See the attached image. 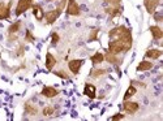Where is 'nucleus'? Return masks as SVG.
Listing matches in <instances>:
<instances>
[{
	"instance_id": "nucleus-1",
	"label": "nucleus",
	"mask_w": 163,
	"mask_h": 121,
	"mask_svg": "<svg viewBox=\"0 0 163 121\" xmlns=\"http://www.w3.org/2000/svg\"><path fill=\"white\" fill-rule=\"evenodd\" d=\"M108 37L121 40V42L124 43L125 51L131 50V47H132V34L125 26H119V27L112 29V30L108 33Z\"/></svg>"
},
{
	"instance_id": "nucleus-2",
	"label": "nucleus",
	"mask_w": 163,
	"mask_h": 121,
	"mask_svg": "<svg viewBox=\"0 0 163 121\" xmlns=\"http://www.w3.org/2000/svg\"><path fill=\"white\" fill-rule=\"evenodd\" d=\"M121 51H125V47H124V43L121 42V40L119 39H114L110 42L108 44V52H111V54H119L121 52Z\"/></svg>"
},
{
	"instance_id": "nucleus-3",
	"label": "nucleus",
	"mask_w": 163,
	"mask_h": 121,
	"mask_svg": "<svg viewBox=\"0 0 163 121\" xmlns=\"http://www.w3.org/2000/svg\"><path fill=\"white\" fill-rule=\"evenodd\" d=\"M31 3L33 0H20L19 4H17V9H16V14L20 16L25 12V10H27L29 8L31 7Z\"/></svg>"
},
{
	"instance_id": "nucleus-4",
	"label": "nucleus",
	"mask_w": 163,
	"mask_h": 121,
	"mask_svg": "<svg viewBox=\"0 0 163 121\" xmlns=\"http://www.w3.org/2000/svg\"><path fill=\"white\" fill-rule=\"evenodd\" d=\"M67 13L68 14H72V16L80 14V7H78V4L76 3V0H69V2H68Z\"/></svg>"
},
{
	"instance_id": "nucleus-5",
	"label": "nucleus",
	"mask_w": 163,
	"mask_h": 121,
	"mask_svg": "<svg viewBox=\"0 0 163 121\" xmlns=\"http://www.w3.org/2000/svg\"><path fill=\"white\" fill-rule=\"evenodd\" d=\"M61 13V9H54V10H48L47 13H46V20H47L48 24H54V22L56 21V18L60 16Z\"/></svg>"
},
{
	"instance_id": "nucleus-6",
	"label": "nucleus",
	"mask_w": 163,
	"mask_h": 121,
	"mask_svg": "<svg viewBox=\"0 0 163 121\" xmlns=\"http://www.w3.org/2000/svg\"><path fill=\"white\" fill-rule=\"evenodd\" d=\"M159 3H161V0H145V7H146V10L150 14H153L155 12L157 7L159 5Z\"/></svg>"
},
{
	"instance_id": "nucleus-7",
	"label": "nucleus",
	"mask_w": 163,
	"mask_h": 121,
	"mask_svg": "<svg viewBox=\"0 0 163 121\" xmlns=\"http://www.w3.org/2000/svg\"><path fill=\"white\" fill-rule=\"evenodd\" d=\"M9 9H10V3L5 5L4 3H0V20L8 18L9 17Z\"/></svg>"
},
{
	"instance_id": "nucleus-8",
	"label": "nucleus",
	"mask_w": 163,
	"mask_h": 121,
	"mask_svg": "<svg viewBox=\"0 0 163 121\" xmlns=\"http://www.w3.org/2000/svg\"><path fill=\"white\" fill-rule=\"evenodd\" d=\"M42 95H44L46 98H54L57 95V90L54 87H50V86H46L42 90Z\"/></svg>"
},
{
	"instance_id": "nucleus-9",
	"label": "nucleus",
	"mask_w": 163,
	"mask_h": 121,
	"mask_svg": "<svg viewBox=\"0 0 163 121\" xmlns=\"http://www.w3.org/2000/svg\"><path fill=\"white\" fill-rule=\"evenodd\" d=\"M84 94L86 96H89L90 99H94V98H95V86L88 83L85 86V89H84Z\"/></svg>"
},
{
	"instance_id": "nucleus-10",
	"label": "nucleus",
	"mask_w": 163,
	"mask_h": 121,
	"mask_svg": "<svg viewBox=\"0 0 163 121\" xmlns=\"http://www.w3.org/2000/svg\"><path fill=\"white\" fill-rule=\"evenodd\" d=\"M68 65H69V69H71L73 73H78L81 65H82V60H72V61L68 63Z\"/></svg>"
},
{
	"instance_id": "nucleus-11",
	"label": "nucleus",
	"mask_w": 163,
	"mask_h": 121,
	"mask_svg": "<svg viewBox=\"0 0 163 121\" xmlns=\"http://www.w3.org/2000/svg\"><path fill=\"white\" fill-rule=\"evenodd\" d=\"M124 109L127 112H129V113H135L138 109V104L135 103V102H125L124 103Z\"/></svg>"
},
{
	"instance_id": "nucleus-12",
	"label": "nucleus",
	"mask_w": 163,
	"mask_h": 121,
	"mask_svg": "<svg viewBox=\"0 0 163 121\" xmlns=\"http://www.w3.org/2000/svg\"><path fill=\"white\" fill-rule=\"evenodd\" d=\"M55 64H56L55 57L52 56L51 54H47V55H46V68H47L48 71H51V69L55 67Z\"/></svg>"
},
{
	"instance_id": "nucleus-13",
	"label": "nucleus",
	"mask_w": 163,
	"mask_h": 121,
	"mask_svg": "<svg viewBox=\"0 0 163 121\" xmlns=\"http://www.w3.org/2000/svg\"><path fill=\"white\" fill-rule=\"evenodd\" d=\"M150 31H151V34H153V37L155 39H161L163 37V31L161 30V27H158V26H151L150 27Z\"/></svg>"
},
{
	"instance_id": "nucleus-14",
	"label": "nucleus",
	"mask_w": 163,
	"mask_h": 121,
	"mask_svg": "<svg viewBox=\"0 0 163 121\" xmlns=\"http://www.w3.org/2000/svg\"><path fill=\"white\" fill-rule=\"evenodd\" d=\"M34 10H33V13H34V16H36V18L38 20V21H40L43 18V10H42V8H40V5H34V8H33Z\"/></svg>"
},
{
	"instance_id": "nucleus-15",
	"label": "nucleus",
	"mask_w": 163,
	"mask_h": 121,
	"mask_svg": "<svg viewBox=\"0 0 163 121\" xmlns=\"http://www.w3.org/2000/svg\"><path fill=\"white\" fill-rule=\"evenodd\" d=\"M153 68V64L149 61H142V63H140L138 67H137V71H149V69Z\"/></svg>"
},
{
	"instance_id": "nucleus-16",
	"label": "nucleus",
	"mask_w": 163,
	"mask_h": 121,
	"mask_svg": "<svg viewBox=\"0 0 163 121\" xmlns=\"http://www.w3.org/2000/svg\"><path fill=\"white\" fill-rule=\"evenodd\" d=\"M162 52L159 50H149L146 52V56L150 57V59H158V57H161Z\"/></svg>"
},
{
	"instance_id": "nucleus-17",
	"label": "nucleus",
	"mask_w": 163,
	"mask_h": 121,
	"mask_svg": "<svg viewBox=\"0 0 163 121\" xmlns=\"http://www.w3.org/2000/svg\"><path fill=\"white\" fill-rule=\"evenodd\" d=\"M103 59H104V56H103L102 54H99V52L91 56V61H93V64H99V63L103 61Z\"/></svg>"
},
{
	"instance_id": "nucleus-18",
	"label": "nucleus",
	"mask_w": 163,
	"mask_h": 121,
	"mask_svg": "<svg viewBox=\"0 0 163 121\" xmlns=\"http://www.w3.org/2000/svg\"><path fill=\"white\" fill-rule=\"evenodd\" d=\"M135 94H136V87H135V86H129L128 90H127V93H125V95H124V100H128L131 96H133Z\"/></svg>"
},
{
	"instance_id": "nucleus-19",
	"label": "nucleus",
	"mask_w": 163,
	"mask_h": 121,
	"mask_svg": "<svg viewBox=\"0 0 163 121\" xmlns=\"http://www.w3.org/2000/svg\"><path fill=\"white\" fill-rule=\"evenodd\" d=\"M106 59H107L108 63H112V64H118V63H119V59L115 56V54H111V52H107Z\"/></svg>"
},
{
	"instance_id": "nucleus-20",
	"label": "nucleus",
	"mask_w": 163,
	"mask_h": 121,
	"mask_svg": "<svg viewBox=\"0 0 163 121\" xmlns=\"http://www.w3.org/2000/svg\"><path fill=\"white\" fill-rule=\"evenodd\" d=\"M106 12L111 16H116L120 13V7H115V8H106Z\"/></svg>"
},
{
	"instance_id": "nucleus-21",
	"label": "nucleus",
	"mask_w": 163,
	"mask_h": 121,
	"mask_svg": "<svg viewBox=\"0 0 163 121\" xmlns=\"http://www.w3.org/2000/svg\"><path fill=\"white\" fill-rule=\"evenodd\" d=\"M25 109H26V112L30 113V115H36L37 113V108H34L30 103H26V104H25Z\"/></svg>"
},
{
	"instance_id": "nucleus-22",
	"label": "nucleus",
	"mask_w": 163,
	"mask_h": 121,
	"mask_svg": "<svg viewBox=\"0 0 163 121\" xmlns=\"http://www.w3.org/2000/svg\"><path fill=\"white\" fill-rule=\"evenodd\" d=\"M20 25H21V22L20 21H17L16 24H13V25H10V27H9V33L10 34H13V33H16V31H19V29H20Z\"/></svg>"
},
{
	"instance_id": "nucleus-23",
	"label": "nucleus",
	"mask_w": 163,
	"mask_h": 121,
	"mask_svg": "<svg viewBox=\"0 0 163 121\" xmlns=\"http://www.w3.org/2000/svg\"><path fill=\"white\" fill-rule=\"evenodd\" d=\"M104 73H106V71H104V69H95V71L91 72V77L97 78V77H99V76H103Z\"/></svg>"
},
{
	"instance_id": "nucleus-24",
	"label": "nucleus",
	"mask_w": 163,
	"mask_h": 121,
	"mask_svg": "<svg viewBox=\"0 0 163 121\" xmlns=\"http://www.w3.org/2000/svg\"><path fill=\"white\" fill-rule=\"evenodd\" d=\"M52 113H54V108H52V107H46L43 109V115H44V116H51Z\"/></svg>"
},
{
	"instance_id": "nucleus-25",
	"label": "nucleus",
	"mask_w": 163,
	"mask_h": 121,
	"mask_svg": "<svg viewBox=\"0 0 163 121\" xmlns=\"http://www.w3.org/2000/svg\"><path fill=\"white\" fill-rule=\"evenodd\" d=\"M106 2L110 3V4H112L114 7H119V4H120L121 0H106Z\"/></svg>"
},
{
	"instance_id": "nucleus-26",
	"label": "nucleus",
	"mask_w": 163,
	"mask_h": 121,
	"mask_svg": "<svg viewBox=\"0 0 163 121\" xmlns=\"http://www.w3.org/2000/svg\"><path fill=\"white\" fill-rule=\"evenodd\" d=\"M57 42H59V35L56 33H54L52 34V44H56Z\"/></svg>"
},
{
	"instance_id": "nucleus-27",
	"label": "nucleus",
	"mask_w": 163,
	"mask_h": 121,
	"mask_svg": "<svg viewBox=\"0 0 163 121\" xmlns=\"http://www.w3.org/2000/svg\"><path fill=\"white\" fill-rule=\"evenodd\" d=\"M55 74H56V76H57V77H61V78H68V76H67V74H65V73H64L63 71H60V72H56Z\"/></svg>"
},
{
	"instance_id": "nucleus-28",
	"label": "nucleus",
	"mask_w": 163,
	"mask_h": 121,
	"mask_svg": "<svg viewBox=\"0 0 163 121\" xmlns=\"http://www.w3.org/2000/svg\"><path fill=\"white\" fill-rule=\"evenodd\" d=\"M26 40H29V42H34V38H33V35H31L30 31L26 33Z\"/></svg>"
},
{
	"instance_id": "nucleus-29",
	"label": "nucleus",
	"mask_w": 163,
	"mask_h": 121,
	"mask_svg": "<svg viewBox=\"0 0 163 121\" xmlns=\"http://www.w3.org/2000/svg\"><path fill=\"white\" fill-rule=\"evenodd\" d=\"M121 119H124V115H116V116H112L111 120H121Z\"/></svg>"
},
{
	"instance_id": "nucleus-30",
	"label": "nucleus",
	"mask_w": 163,
	"mask_h": 121,
	"mask_svg": "<svg viewBox=\"0 0 163 121\" xmlns=\"http://www.w3.org/2000/svg\"><path fill=\"white\" fill-rule=\"evenodd\" d=\"M97 33H98V30H94V31H93L91 37H90V40H94V39H95V37H97Z\"/></svg>"
},
{
	"instance_id": "nucleus-31",
	"label": "nucleus",
	"mask_w": 163,
	"mask_h": 121,
	"mask_svg": "<svg viewBox=\"0 0 163 121\" xmlns=\"http://www.w3.org/2000/svg\"><path fill=\"white\" fill-rule=\"evenodd\" d=\"M64 4H65V0H61V3H60V5H59V9H61V8L64 7Z\"/></svg>"
},
{
	"instance_id": "nucleus-32",
	"label": "nucleus",
	"mask_w": 163,
	"mask_h": 121,
	"mask_svg": "<svg viewBox=\"0 0 163 121\" xmlns=\"http://www.w3.org/2000/svg\"><path fill=\"white\" fill-rule=\"evenodd\" d=\"M155 18H157V21H161V16H159V14H157V16H155Z\"/></svg>"
},
{
	"instance_id": "nucleus-33",
	"label": "nucleus",
	"mask_w": 163,
	"mask_h": 121,
	"mask_svg": "<svg viewBox=\"0 0 163 121\" xmlns=\"http://www.w3.org/2000/svg\"><path fill=\"white\" fill-rule=\"evenodd\" d=\"M50 2H51V0H50Z\"/></svg>"
}]
</instances>
